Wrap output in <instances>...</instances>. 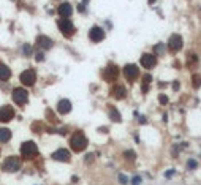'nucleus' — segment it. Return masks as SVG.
Returning <instances> with one entry per match:
<instances>
[{
    "instance_id": "1",
    "label": "nucleus",
    "mask_w": 201,
    "mask_h": 185,
    "mask_svg": "<svg viewBox=\"0 0 201 185\" xmlns=\"http://www.w3.org/2000/svg\"><path fill=\"white\" fill-rule=\"evenodd\" d=\"M70 147H71V150L76 152V154H78V152H82L87 147V138L84 136L82 131H76L71 136V139H70Z\"/></svg>"
},
{
    "instance_id": "2",
    "label": "nucleus",
    "mask_w": 201,
    "mask_h": 185,
    "mask_svg": "<svg viewBox=\"0 0 201 185\" xmlns=\"http://www.w3.org/2000/svg\"><path fill=\"white\" fill-rule=\"evenodd\" d=\"M37 154H38V147L33 141H25V142H22V146H21V155H22L24 160H32Z\"/></svg>"
},
{
    "instance_id": "3",
    "label": "nucleus",
    "mask_w": 201,
    "mask_h": 185,
    "mask_svg": "<svg viewBox=\"0 0 201 185\" xmlns=\"http://www.w3.org/2000/svg\"><path fill=\"white\" fill-rule=\"evenodd\" d=\"M13 100L17 106H24L29 101V92L24 87H16V89L13 90Z\"/></svg>"
},
{
    "instance_id": "4",
    "label": "nucleus",
    "mask_w": 201,
    "mask_h": 185,
    "mask_svg": "<svg viewBox=\"0 0 201 185\" xmlns=\"http://www.w3.org/2000/svg\"><path fill=\"white\" fill-rule=\"evenodd\" d=\"M57 25H59V29L62 30V33H63L65 37L70 38L73 33H75V24H73L68 17H60V19L57 21Z\"/></svg>"
},
{
    "instance_id": "5",
    "label": "nucleus",
    "mask_w": 201,
    "mask_h": 185,
    "mask_svg": "<svg viewBox=\"0 0 201 185\" xmlns=\"http://www.w3.org/2000/svg\"><path fill=\"white\" fill-rule=\"evenodd\" d=\"M19 79H21V82H22L24 86L30 87V86H33L35 81H37V71L32 70V68H29V70H25V71L21 73Z\"/></svg>"
},
{
    "instance_id": "6",
    "label": "nucleus",
    "mask_w": 201,
    "mask_h": 185,
    "mask_svg": "<svg viewBox=\"0 0 201 185\" xmlns=\"http://www.w3.org/2000/svg\"><path fill=\"white\" fill-rule=\"evenodd\" d=\"M2 168H3L5 172H16L21 168V160L17 157H8L3 161V166Z\"/></svg>"
},
{
    "instance_id": "7",
    "label": "nucleus",
    "mask_w": 201,
    "mask_h": 185,
    "mask_svg": "<svg viewBox=\"0 0 201 185\" xmlns=\"http://www.w3.org/2000/svg\"><path fill=\"white\" fill-rule=\"evenodd\" d=\"M182 46H184V41H182V37L181 35H171L170 40H168V49H170L171 52H179L182 49Z\"/></svg>"
},
{
    "instance_id": "8",
    "label": "nucleus",
    "mask_w": 201,
    "mask_h": 185,
    "mask_svg": "<svg viewBox=\"0 0 201 185\" xmlns=\"http://www.w3.org/2000/svg\"><path fill=\"white\" fill-rule=\"evenodd\" d=\"M117 76H119V68H117V65H114V63H109V65L103 70V78L108 82L116 81Z\"/></svg>"
},
{
    "instance_id": "9",
    "label": "nucleus",
    "mask_w": 201,
    "mask_h": 185,
    "mask_svg": "<svg viewBox=\"0 0 201 185\" xmlns=\"http://www.w3.org/2000/svg\"><path fill=\"white\" fill-rule=\"evenodd\" d=\"M124 75H125V78L128 79L130 82H133L138 76H140V68H138V65H135V63H127V65L124 67Z\"/></svg>"
},
{
    "instance_id": "10",
    "label": "nucleus",
    "mask_w": 201,
    "mask_h": 185,
    "mask_svg": "<svg viewBox=\"0 0 201 185\" xmlns=\"http://www.w3.org/2000/svg\"><path fill=\"white\" fill-rule=\"evenodd\" d=\"M106 37L105 30H103L100 25H93L90 30H89V38H90V41H93V43H100V41H103Z\"/></svg>"
},
{
    "instance_id": "11",
    "label": "nucleus",
    "mask_w": 201,
    "mask_h": 185,
    "mask_svg": "<svg viewBox=\"0 0 201 185\" xmlns=\"http://www.w3.org/2000/svg\"><path fill=\"white\" fill-rule=\"evenodd\" d=\"M140 62H141V65H143L146 70H150V68H154V67L157 65V55H155V54H149V52H146V54H143V55H141Z\"/></svg>"
},
{
    "instance_id": "12",
    "label": "nucleus",
    "mask_w": 201,
    "mask_h": 185,
    "mask_svg": "<svg viewBox=\"0 0 201 185\" xmlns=\"http://www.w3.org/2000/svg\"><path fill=\"white\" fill-rule=\"evenodd\" d=\"M14 117V109L11 106H2L0 108V122H10L11 119Z\"/></svg>"
},
{
    "instance_id": "13",
    "label": "nucleus",
    "mask_w": 201,
    "mask_h": 185,
    "mask_svg": "<svg viewBox=\"0 0 201 185\" xmlns=\"http://www.w3.org/2000/svg\"><path fill=\"white\" fill-rule=\"evenodd\" d=\"M51 157H52V160H55V161H63V163H68V161H70V152L67 150V149H57V150H55Z\"/></svg>"
},
{
    "instance_id": "14",
    "label": "nucleus",
    "mask_w": 201,
    "mask_h": 185,
    "mask_svg": "<svg viewBox=\"0 0 201 185\" xmlns=\"http://www.w3.org/2000/svg\"><path fill=\"white\" fill-rule=\"evenodd\" d=\"M52 45H54V41L51 40L49 37H46V35H38L37 37V46H40L41 49H51Z\"/></svg>"
},
{
    "instance_id": "15",
    "label": "nucleus",
    "mask_w": 201,
    "mask_h": 185,
    "mask_svg": "<svg viewBox=\"0 0 201 185\" xmlns=\"http://www.w3.org/2000/svg\"><path fill=\"white\" fill-rule=\"evenodd\" d=\"M57 13L60 14V17H70L73 14V7L70 3H67V2H65V3H60L57 7Z\"/></svg>"
},
{
    "instance_id": "16",
    "label": "nucleus",
    "mask_w": 201,
    "mask_h": 185,
    "mask_svg": "<svg viewBox=\"0 0 201 185\" xmlns=\"http://www.w3.org/2000/svg\"><path fill=\"white\" fill-rule=\"evenodd\" d=\"M57 111H59V114H68L71 111V101L70 100H65V98L60 100L57 104Z\"/></svg>"
},
{
    "instance_id": "17",
    "label": "nucleus",
    "mask_w": 201,
    "mask_h": 185,
    "mask_svg": "<svg viewBox=\"0 0 201 185\" xmlns=\"http://www.w3.org/2000/svg\"><path fill=\"white\" fill-rule=\"evenodd\" d=\"M113 95L116 96L117 100L125 98V95H127V89H125V86H120V84L114 86V89H113Z\"/></svg>"
},
{
    "instance_id": "18",
    "label": "nucleus",
    "mask_w": 201,
    "mask_h": 185,
    "mask_svg": "<svg viewBox=\"0 0 201 185\" xmlns=\"http://www.w3.org/2000/svg\"><path fill=\"white\" fill-rule=\"evenodd\" d=\"M11 78V70L5 63H0V81H8Z\"/></svg>"
},
{
    "instance_id": "19",
    "label": "nucleus",
    "mask_w": 201,
    "mask_h": 185,
    "mask_svg": "<svg viewBox=\"0 0 201 185\" xmlns=\"http://www.w3.org/2000/svg\"><path fill=\"white\" fill-rule=\"evenodd\" d=\"M10 139H11V130L0 128V142H8Z\"/></svg>"
},
{
    "instance_id": "20",
    "label": "nucleus",
    "mask_w": 201,
    "mask_h": 185,
    "mask_svg": "<svg viewBox=\"0 0 201 185\" xmlns=\"http://www.w3.org/2000/svg\"><path fill=\"white\" fill-rule=\"evenodd\" d=\"M109 117H111V120L113 122H117L119 123L120 120H122V117H120V114H119V111H117V108H109Z\"/></svg>"
},
{
    "instance_id": "21",
    "label": "nucleus",
    "mask_w": 201,
    "mask_h": 185,
    "mask_svg": "<svg viewBox=\"0 0 201 185\" xmlns=\"http://www.w3.org/2000/svg\"><path fill=\"white\" fill-rule=\"evenodd\" d=\"M152 82V76L147 73V75L143 76V93H146L147 90H149V84Z\"/></svg>"
},
{
    "instance_id": "22",
    "label": "nucleus",
    "mask_w": 201,
    "mask_h": 185,
    "mask_svg": "<svg viewBox=\"0 0 201 185\" xmlns=\"http://www.w3.org/2000/svg\"><path fill=\"white\" fill-rule=\"evenodd\" d=\"M192 82H193V87H195V89H200V87H201V75H193Z\"/></svg>"
},
{
    "instance_id": "23",
    "label": "nucleus",
    "mask_w": 201,
    "mask_h": 185,
    "mask_svg": "<svg viewBox=\"0 0 201 185\" xmlns=\"http://www.w3.org/2000/svg\"><path fill=\"white\" fill-rule=\"evenodd\" d=\"M163 46L165 45H162V43H158V45H155V48H154V51H155V55L157 54H163Z\"/></svg>"
},
{
    "instance_id": "24",
    "label": "nucleus",
    "mask_w": 201,
    "mask_h": 185,
    "mask_svg": "<svg viewBox=\"0 0 201 185\" xmlns=\"http://www.w3.org/2000/svg\"><path fill=\"white\" fill-rule=\"evenodd\" d=\"M158 101H160V104H168V101H170V100H168L166 95H163V93H162V95H158Z\"/></svg>"
},
{
    "instance_id": "25",
    "label": "nucleus",
    "mask_w": 201,
    "mask_h": 185,
    "mask_svg": "<svg viewBox=\"0 0 201 185\" xmlns=\"http://www.w3.org/2000/svg\"><path fill=\"white\" fill-rule=\"evenodd\" d=\"M124 155H125L127 158H130V160H135V158H136V155H135V152H133V150H127Z\"/></svg>"
},
{
    "instance_id": "26",
    "label": "nucleus",
    "mask_w": 201,
    "mask_h": 185,
    "mask_svg": "<svg viewBox=\"0 0 201 185\" xmlns=\"http://www.w3.org/2000/svg\"><path fill=\"white\" fill-rule=\"evenodd\" d=\"M22 51H24V54H25V55H30V54H32V48H30V45H24Z\"/></svg>"
},
{
    "instance_id": "27",
    "label": "nucleus",
    "mask_w": 201,
    "mask_h": 185,
    "mask_svg": "<svg viewBox=\"0 0 201 185\" xmlns=\"http://www.w3.org/2000/svg\"><path fill=\"white\" fill-rule=\"evenodd\" d=\"M141 184V177L140 176H135V177L132 179V185H140Z\"/></svg>"
},
{
    "instance_id": "28",
    "label": "nucleus",
    "mask_w": 201,
    "mask_h": 185,
    "mask_svg": "<svg viewBox=\"0 0 201 185\" xmlns=\"http://www.w3.org/2000/svg\"><path fill=\"white\" fill-rule=\"evenodd\" d=\"M119 182L122 185H125L127 182H128V179H127V176H124V174H119Z\"/></svg>"
},
{
    "instance_id": "29",
    "label": "nucleus",
    "mask_w": 201,
    "mask_h": 185,
    "mask_svg": "<svg viewBox=\"0 0 201 185\" xmlns=\"http://www.w3.org/2000/svg\"><path fill=\"white\" fill-rule=\"evenodd\" d=\"M187 168L195 169V168H196V161H195V160H188V163H187Z\"/></svg>"
},
{
    "instance_id": "30",
    "label": "nucleus",
    "mask_w": 201,
    "mask_h": 185,
    "mask_svg": "<svg viewBox=\"0 0 201 185\" xmlns=\"http://www.w3.org/2000/svg\"><path fill=\"white\" fill-rule=\"evenodd\" d=\"M44 60V54L43 52H37V62H43Z\"/></svg>"
},
{
    "instance_id": "31",
    "label": "nucleus",
    "mask_w": 201,
    "mask_h": 185,
    "mask_svg": "<svg viewBox=\"0 0 201 185\" xmlns=\"http://www.w3.org/2000/svg\"><path fill=\"white\" fill-rule=\"evenodd\" d=\"M174 172H176V171H174V169H170V171H166V174H165V177L171 179V177H173V176H174Z\"/></svg>"
},
{
    "instance_id": "32",
    "label": "nucleus",
    "mask_w": 201,
    "mask_h": 185,
    "mask_svg": "<svg viewBox=\"0 0 201 185\" xmlns=\"http://www.w3.org/2000/svg\"><path fill=\"white\" fill-rule=\"evenodd\" d=\"M78 11H79V13H84V11H85V7H84V3L78 5Z\"/></svg>"
},
{
    "instance_id": "33",
    "label": "nucleus",
    "mask_w": 201,
    "mask_h": 185,
    "mask_svg": "<svg viewBox=\"0 0 201 185\" xmlns=\"http://www.w3.org/2000/svg\"><path fill=\"white\" fill-rule=\"evenodd\" d=\"M179 87H181V86H179V82H177V81L173 82V89H174V90H179Z\"/></svg>"
},
{
    "instance_id": "34",
    "label": "nucleus",
    "mask_w": 201,
    "mask_h": 185,
    "mask_svg": "<svg viewBox=\"0 0 201 185\" xmlns=\"http://www.w3.org/2000/svg\"><path fill=\"white\" fill-rule=\"evenodd\" d=\"M92 158H93V155H85V163H87V161H92Z\"/></svg>"
},
{
    "instance_id": "35",
    "label": "nucleus",
    "mask_w": 201,
    "mask_h": 185,
    "mask_svg": "<svg viewBox=\"0 0 201 185\" xmlns=\"http://www.w3.org/2000/svg\"><path fill=\"white\" fill-rule=\"evenodd\" d=\"M147 2H149V5H152L154 2H155V0H147Z\"/></svg>"
}]
</instances>
